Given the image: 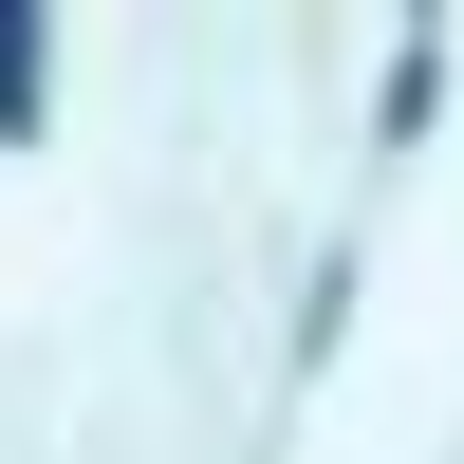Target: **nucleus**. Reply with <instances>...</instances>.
<instances>
[{
    "label": "nucleus",
    "instance_id": "nucleus-1",
    "mask_svg": "<svg viewBox=\"0 0 464 464\" xmlns=\"http://www.w3.org/2000/svg\"><path fill=\"white\" fill-rule=\"evenodd\" d=\"M0 130H37V0H0Z\"/></svg>",
    "mask_w": 464,
    "mask_h": 464
}]
</instances>
